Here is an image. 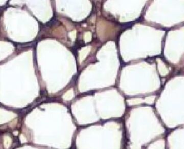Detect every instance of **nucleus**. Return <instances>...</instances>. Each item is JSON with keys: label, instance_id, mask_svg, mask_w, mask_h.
I'll return each mask as SVG.
<instances>
[{"label": "nucleus", "instance_id": "1", "mask_svg": "<svg viewBox=\"0 0 184 149\" xmlns=\"http://www.w3.org/2000/svg\"><path fill=\"white\" fill-rule=\"evenodd\" d=\"M133 25V24H132V23H126L123 25H121V27L123 29H127L129 28L131 26H132Z\"/></svg>", "mask_w": 184, "mask_h": 149}]
</instances>
